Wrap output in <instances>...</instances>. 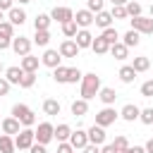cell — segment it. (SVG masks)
Instances as JSON below:
<instances>
[{
	"mask_svg": "<svg viewBox=\"0 0 153 153\" xmlns=\"http://www.w3.org/2000/svg\"><path fill=\"white\" fill-rule=\"evenodd\" d=\"M98 91H100V76L96 72L84 74L81 76V98L84 100H91V98L98 96Z\"/></svg>",
	"mask_w": 153,
	"mask_h": 153,
	"instance_id": "1",
	"label": "cell"
},
{
	"mask_svg": "<svg viewBox=\"0 0 153 153\" xmlns=\"http://www.w3.org/2000/svg\"><path fill=\"white\" fill-rule=\"evenodd\" d=\"M12 117H17L22 127H33V124H36L33 110H31L29 105H24V103H17V105L12 108Z\"/></svg>",
	"mask_w": 153,
	"mask_h": 153,
	"instance_id": "2",
	"label": "cell"
},
{
	"mask_svg": "<svg viewBox=\"0 0 153 153\" xmlns=\"http://www.w3.org/2000/svg\"><path fill=\"white\" fill-rule=\"evenodd\" d=\"M129 24H131V29L139 31L141 36H151V33H153V17H143V14H139V17H131Z\"/></svg>",
	"mask_w": 153,
	"mask_h": 153,
	"instance_id": "3",
	"label": "cell"
},
{
	"mask_svg": "<svg viewBox=\"0 0 153 153\" xmlns=\"http://www.w3.org/2000/svg\"><path fill=\"white\" fill-rule=\"evenodd\" d=\"M33 141H36V134H33V129H22L17 136H14V146L19 148V151H29L31 146H33Z\"/></svg>",
	"mask_w": 153,
	"mask_h": 153,
	"instance_id": "4",
	"label": "cell"
},
{
	"mask_svg": "<svg viewBox=\"0 0 153 153\" xmlns=\"http://www.w3.org/2000/svg\"><path fill=\"white\" fill-rule=\"evenodd\" d=\"M33 134H36V141L45 146V143H50V141L55 139V127H53L50 122H41V124H38V129H36Z\"/></svg>",
	"mask_w": 153,
	"mask_h": 153,
	"instance_id": "5",
	"label": "cell"
},
{
	"mask_svg": "<svg viewBox=\"0 0 153 153\" xmlns=\"http://www.w3.org/2000/svg\"><path fill=\"white\" fill-rule=\"evenodd\" d=\"M120 117V112L115 110V108H110V105H105L98 115H96V124H100V127H110V124H115V120Z\"/></svg>",
	"mask_w": 153,
	"mask_h": 153,
	"instance_id": "6",
	"label": "cell"
},
{
	"mask_svg": "<svg viewBox=\"0 0 153 153\" xmlns=\"http://www.w3.org/2000/svg\"><path fill=\"white\" fill-rule=\"evenodd\" d=\"M31 45H33V41L26 38V36H14V38H12V50H14L17 55H22V57L31 53Z\"/></svg>",
	"mask_w": 153,
	"mask_h": 153,
	"instance_id": "7",
	"label": "cell"
},
{
	"mask_svg": "<svg viewBox=\"0 0 153 153\" xmlns=\"http://www.w3.org/2000/svg\"><path fill=\"white\" fill-rule=\"evenodd\" d=\"M0 129H2V134H10V136H17L19 131H22V124H19V120L17 117H5L2 122H0Z\"/></svg>",
	"mask_w": 153,
	"mask_h": 153,
	"instance_id": "8",
	"label": "cell"
},
{
	"mask_svg": "<svg viewBox=\"0 0 153 153\" xmlns=\"http://www.w3.org/2000/svg\"><path fill=\"white\" fill-rule=\"evenodd\" d=\"M86 134H88V143H96V146H103V143H105V139H108L105 127H100V124H93Z\"/></svg>",
	"mask_w": 153,
	"mask_h": 153,
	"instance_id": "9",
	"label": "cell"
},
{
	"mask_svg": "<svg viewBox=\"0 0 153 153\" xmlns=\"http://www.w3.org/2000/svg\"><path fill=\"white\" fill-rule=\"evenodd\" d=\"M57 53H60L62 57H76V55H79V45L74 43V38H65V41L60 43Z\"/></svg>",
	"mask_w": 153,
	"mask_h": 153,
	"instance_id": "10",
	"label": "cell"
},
{
	"mask_svg": "<svg viewBox=\"0 0 153 153\" xmlns=\"http://www.w3.org/2000/svg\"><path fill=\"white\" fill-rule=\"evenodd\" d=\"M41 62H43L45 67H50V69H55V67H60V65H62V55H60L57 50H53V48H48V50L43 53V57H41Z\"/></svg>",
	"mask_w": 153,
	"mask_h": 153,
	"instance_id": "11",
	"label": "cell"
},
{
	"mask_svg": "<svg viewBox=\"0 0 153 153\" xmlns=\"http://www.w3.org/2000/svg\"><path fill=\"white\" fill-rule=\"evenodd\" d=\"M69 143H72V148H74V151H81V148L88 143V134H86L84 129L72 131V134H69Z\"/></svg>",
	"mask_w": 153,
	"mask_h": 153,
	"instance_id": "12",
	"label": "cell"
},
{
	"mask_svg": "<svg viewBox=\"0 0 153 153\" xmlns=\"http://www.w3.org/2000/svg\"><path fill=\"white\" fill-rule=\"evenodd\" d=\"M74 22H76L79 29H88V26L93 24V12H88V10H76V12H74Z\"/></svg>",
	"mask_w": 153,
	"mask_h": 153,
	"instance_id": "13",
	"label": "cell"
},
{
	"mask_svg": "<svg viewBox=\"0 0 153 153\" xmlns=\"http://www.w3.org/2000/svg\"><path fill=\"white\" fill-rule=\"evenodd\" d=\"M50 19H55V22L65 24V22L74 19V10H69V7H55V10L50 12Z\"/></svg>",
	"mask_w": 153,
	"mask_h": 153,
	"instance_id": "14",
	"label": "cell"
},
{
	"mask_svg": "<svg viewBox=\"0 0 153 153\" xmlns=\"http://www.w3.org/2000/svg\"><path fill=\"white\" fill-rule=\"evenodd\" d=\"M74 43L79 45V50H81V48H91V43H93L91 31H88V29H79L76 36H74Z\"/></svg>",
	"mask_w": 153,
	"mask_h": 153,
	"instance_id": "15",
	"label": "cell"
},
{
	"mask_svg": "<svg viewBox=\"0 0 153 153\" xmlns=\"http://www.w3.org/2000/svg\"><path fill=\"white\" fill-rule=\"evenodd\" d=\"M7 22H12L14 26H22L26 22V12L22 7H12V10H7Z\"/></svg>",
	"mask_w": 153,
	"mask_h": 153,
	"instance_id": "16",
	"label": "cell"
},
{
	"mask_svg": "<svg viewBox=\"0 0 153 153\" xmlns=\"http://www.w3.org/2000/svg\"><path fill=\"white\" fill-rule=\"evenodd\" d=\"M108 53H110V55H112L115 60H127V57H129V48H127V45H124L122 41H117V43H112Z\"/></svg>",
	"mask_w": 153,
	"mask_h": 153,
	"instance_id": "17",
	"label": "cell"
},
{
	"mask_svg": "<svg viewBox=\"0 0 153 153\" xmlns=\"http://www.w3.org/2000/svg\"><path fill=\"white\" fill-rule=\"evenodd\" d=\"M139 112H141V108H136L134 103H127V105L120 110V117L127 120V122H134V120H139Z\"/></svg>",
	"mask_w": 153,
	"mask_h": 153,
	"instance_id": "18",
	"label": "cell"
},
{
	"mask_svg": "<svg viewBox=\"0 0 153 153\" xmlns=\"http://www.w3.org/2000/svg\"><path fill=\"white\" fill-rule=\"evenodd\" d=\"M93 24H96V26H100V29H108V26L112 24V14H110V12H105V10H100V12H96V14H93Z\"/></svg>",
	"mask_w": 153,
	"mask_h": 153,
	"instance_id": "19",
	"label": "cell"
},
{
	"mask_svg": "<svg viewBox=\"0 0 153 153\" xmlns=\"http://www.w3.org/2000/svg\"><path fill=\"white\" fill-rule=\"evenodd\" d=\"M122 43H124L127 48H136V45L141 43V33H139V31H134V29H129V31L122 36Z\"/></svg>",
	"mask_w": 153,
	"mask_h": 153,
	"instance_id": "20",
	"label": "cell"
},
{
	"mask_svg": "<svg viewBox=\"0 0 153 153\" xmlns=\"http://www.w3.org/2000/svg\"><path fill=\"white\" fill-rule=\"evenodd\" d=\"M117 76H120V81H122V84H131V81L136 79V72H134V67H131V65H124V67H120Z\"/></svg>",
	"mask_w": 153,
	"mask_h": 153,
	"instance_id": "21",
	"label": "cell"
},
{
	"mask_svg": "<svg viewBox=\"0 0 153 153\" xmlns=\"http://www.w3.org/2000/svg\"><path fill=\"white\" fill-rule=\"evenodd\" d=\"M60 108H62V105H60V100H55V98H45V100H43V112L50 115V117H53V115H60Z\"/></svg>",
	"mask_w": 153,
	"mask_h": 153,
	"instance_id": "22",
	"label": "cell"
},
{
	"mask_svg": "<svg viewBox=\"0 0 153 153\" xmlns=\"http://www.w3.org/2000/svg\"><path fill=\"white\" fill-rule=\"evenodd\" d=\"M88 112V100L79 98V100H72V115L74 117H84Z\"/></svg>",
	"mask_w": 153,
	"mask_h": 153,
	"instance_id": "23",
	"label": "cell"
},
{
	"mask_svg": "<svg viewBox=\"0 0 153 153\" xmlns=\"http://www.w3.org/2000/svg\"><path fill=\"white\" fill-rule=\"evenodd\" d=\"M17 146H14V139L10 134H0V153H14Z\"/></svg>",
	"mask_w": 153,
	"mask_h": 153,
	"instance_id": "24",
	"label": "cell"
},
{
	"mask_svg": "<svg viewBox=\"0 0 153 153\" xmlns=\"http://www.w3.org/2000/svg\"><path fill=\"white\" fill-rule=\"evenodd\" d=\"M19 67H22L24 72H36V69H38V57H33V55L29 53V55L22 57V65H19Z\"/></svg>",
	"mask_w": 153,
	"mask_h": 153,
	"instance_id": "25",
	"label": "cell"
},
{
	"mask_svg": "<svg viewBox=\"0 0 153 153\" xmlns=\"http://www.w3.org/2000/svg\"><path fill=\"white\" fill-rule=\"evenodd\" d=\"M22 74H24V69H22V67H7V69H5V79H7L10 84H17V86H19Z\"/></svg>",
	"mask_w": 153,
	"mask_h": 153,
	"instance_id": "26",
	"label": "cell"
},
{
	"mask_svg": "<svg viewBox=\"0 0 153 153\" xmlns=\"http://www.w3.org/2000/svg\"><path fill=\"white\" fill-rule=\"evenodd\" d=\"M98 98L103 100V105H112V103H115V98H117V93H115V88H108V86L103 88V86H100Z\"/></svg>",
	"mask_w": 153,
	"mask_h": 153,
	"instance_id": "27",
	"label": "cell"
},
{
	"mask_svg": "<svg viewBox=\"0 0 153 153\" xmlns=\"http://www.w3.org/2000/svg\"><path fill=\"white\" fill-rule=\"evenodd\" d=\"M100 38L108 43V45H112V43H117L120 41V33H117V29H112V26H108V29H103V33H100Z\"/></svg>",
	"mask_w": 153,
	"mask_h": 153,
	"instance_id": "28",
	"label": "cell"
},
{
	"mask_svg": "<svg viewBox=\"0 0 153 153\" xmlns=\"http://www.w3.org/2000/svg\"><path fill=\"white\" fill-rule=\"evenodd\" d=\"M91 50H93L96 55H105V53L110 50V45H108L100 36H96V38H93V43H91Z\"/></svg>",
	"mask_w": 153,
	"mask_h": 153,
	"instance_id": "29",
	"label": "cell"
},
{
	"mask_svg": "<svg viewBox=\"0 0 153 153\" xmlns=\"http://www.w3.org/2000/svg\"><path fill=\"white\" fill-rule=\"evenodd\" d=\"M131 67H134V72H136V74H139V72H146V69L151 67V60H148L146 55H139V57H134Z\"/></svg>",
	"mask_w": 153,
	"mask_h": 153,
	"instance_id": "30",
	"label": "cell"
},
{
	"mask_svg": "<svg viewBox=\"0 0 153 153\" xmlns=\"http://www.w3.org/2000/svg\"><path fill=\"white\" fill-rule=\"evenodd\" d=\"M50 22H53V19H50V14H43V12H41V14H36V19H33V29H36V31L48 29V26H50Z\"/></svg>",
	"mask_w": 153,
	"mask_h": 153,
	"instance_id": "31",
	"label": "cell"
},
{
	"mask_svg": "<svg viewBox=\"0 0 153 153\" xmlns=\"http://www.w3.org/2000/svg\"><path fill=\"white\" fill-rule=\"evenodd\" d=\"M33 43H36V45H41V48H45V45L50 43V31H48V29H41V31H36V36H33Z\"/></svg>",
	"mask_w": 153,
	"mask_h": 153,
	"instance_id": "32",
	"label": "cell"
},
{
	"mask_svg": "<svg viewBox=\"0 0 153 153\" xmlns=\"http://www.w3.org/2000/svg\"><path fill=\"white\" fill-rule=\"evenodd\" d=\"M69 134H72V127L69 124H57L55 127V139L57 141H69Z\"/></svg>",
	"mask_w": 153,
	"mask_h": 153,
	"instance_id": "33",
	"label": "cell"
},
{
	"mask_svg": "<svg viewBox=\"0 0 153 153\" xmlns=\"http://www.w3.org/2000/svg\"><path fill=\"white\" fill-rule=\"evenodd\" d=\"M76 31H79V26H76V22H74V19H69V22H65V24H62V33H65L67 38H74V36H76Z\"/></svg>",
	"mask_w": 153,
	"mask_h": 153,
	"instance_id": "34",
	"label": "cell"
},
{
	"mask_svg": "<svg viewBox=\"0 0 153 153\" xmlns=\"http://www.w3.org/2000/svg\"><path fill=\"white\" fill-rule=\"evenodd\" d=\"M33 84H36V72H24L22 79H19V86L22 88H31Z\"/></svg>",
	"mask_w": 153,
	"mask_h": 153,
	"instance_id": "35",
	"label": "cell"
},
{
	"mask_svg": "<svg viewBox=\"0 0 153 153\" xmlns=\"http://www.w3.org/2000/svg\"><path fill=\"white\" fill-rule=\"evenodd\" d=\"M124 10H127L129 17H139V14H141V2H136V0H127Z\"/></svg>",
	"mask_w": 153,
	"mask_h": 153,
	"instance_id": "36",
	"label": "cell"
},
{
	"mask_svg": "<svg viewBox=\"0 0 153 153\" xmlns=\"http://www.w3.org/2000/svg\"><path fill=\"white\" fill-rule=\"evenodd\" d=\"M67 69H69V67H62V65L55 67V69H53V79H55L57 84H67Z\"/></svg>",
	"mask_w": 153,
	"mask_h": 153,
	"instance_id": "37",
	"label": "cell"
},
{
	"mask_svg": "<svg viewBox=\"0 0 153 153\" xmlns=\"http://www.w3.org/2000/svg\"><path fill=\"white\" fill-rule=\"evenodd\" d=\"M0 36H7V38H14V24L12 22H0Z\"/></svg>",
	"mask_w": 153,
	"mask_h": 153,
	"instance_id": "38",
	"label": "cell"
},
{
	"mask_svg": "<svg viewBox=\"0 0 153 153\" xmlns=\"http://www.w3.org/2000/svg\"><path fill=\"white\" fill-rule=\"evenodd\" d=\"M81 76H84V74H81L76 67H69V69H67V84H76V81H81Z\"/></svg>",
	"mask_w": 153,
	"mask_h": 153,
	"instance_id": "39",
	"label": "cell"
},
{
	"mask_svg": "<svg viewBox=\"0 0 153 153\" xmlns=\"http://www.w3.org/2000/svg\"><path fill=\"white\" fill-rule=\"evenodd\" d=\"M112 146H115V151H117V153H122V151L129 146V141H127V136H124V134H120V136H115Z\"/></svg>",
	"mask_w": 153,
	"mask_h": 153,
	"instance_id": "40",
	"label": "cell"
},
{
	"mask_svg": "<svg viewBox=\"0 0 153 153\" xmlns=\"http://www.w3.org/2000/svg\"><path fill=\"white\" fill-rule=\"evenodd\" d=\"M112 19H127L129 14H127V10H124V5H112Z\"/></svg>",
	"mask_w": 153,
	"mask_h": 153,
	"instance_id": "41",
	"label": "cell"
},
{
	"mask_svg": "<svg viewBox=\"0 0 153 153\" xmlns=\"http://www.w3.org/2000/svg\"><path fill=\"white\" fill-rule=\"evenodd\" d=\"M139 120H141L143 124H153V108H143V110L139 112Z\"/></svg>",
	"mask_w": 153,
	"mask_h": 153,
	"instance_id": "42",
	"label": "cell"
},
{
	"mask_svg": "<svg viewBox=\"0 0 153 153\" xmlns=\"http://www.w3.org/2000/svg\"><path fill=\"white\" fill-rule=\"evenodd\" d=\"M103 5H105V0H86V10H88V12H93V14H96V12H100V10H103Z\"/></svg>",
	"mask_w": 153,
	"mask_h": 153,
	"instance_id": "43",
	"label": "cell"
},
{
	"mask_svg": "<svg viewBox=\"0 0 153 153\" xmlns=\"http://www.w3.org/2000/svg\"><path fill=\"white\" fill-rule=\"evenodd\" d=\"M141 96L143 98H153V79H148V81L141 84Z\"/></svg>",
	"mask_w": 153,
	"mask_h": 153,
	"instance_id": "44",
	"label": "cell"
},
{
	"mask_svg": "<svg viewBox=\"0 0 153 153\" xmlns=\"http://www.w3.org/2000/svg\"><path fill=\"white\" fill-rule=\"evenodd\" d=\"M57 153H74L69 141H57Z\"/></svg>",
	"mask_w": 153,
	"mask_h": 153,
	"instance_id": "45",
	"label": "cell"
},
{
	"mask_svg": "<svg viewBox=\"0 0 153 153\" xmlns=\"http://www.w3.org/2000/svg\"><path fill=\"white\" fill-rule=\"evenodd\" d=\"M10 88H12V84H10L5 76H0V96H7V93H10Z\"/></svg>",
	"mask_w": 153,
	"mask_h": 153,
	"instance_id": "46",
	"label": "cell"
},
{
	"mask_svg": "<svg viewBox=\"0 0 153 153\" xmlns=\"http://www.w3.org/2000/svg\"><path fill=\"white\" fill-rule=\"evenodd\" d=\"M29 153H48V151H45V146H43V143H38V141H33V146L29 148Z\"/></svg>",
	"mask_w": 153,
	"mask_h": 153,
	"instance_id": "47",
	"label": "cell"
},
{
	"mask_svg": "<svg viewBox=\"0 0 153 153\" xmlns=\"http://www.w3.org/2000/svg\"><path fill=\"white\" fill-rule=\"evenodd\" d=\"M7 48H12V38L0 36V50H7Z\"/></svg>",
	"mask_w": 153,
	"mask_h": 153,
	"instance_id": "48",
	"label": "cell"
},
{
	"mask_svg": "<svg viewBox=\"0 0 153 153\" xmlns=\"http://www.w3.org/2000/svg\"><path fill=\"white\" fill-rule=\"evenodd\" d=\"M81 151H84V153H100V146H96V143H86Z\"/></svg>",
	"mask_w": 153,
	"mask_h": 153,
	"instance_id": "49",
	"label": "cell"
},
{
	"mask_svg": "<svg viewBox=\"0 0 153 153\" xmlns=\"http://www.w3.org/2000/svg\"><path fill=\"white\" fill-rule=\"evenodd\" d=\"M122 153H146V148L143 146H127Z\"/></svg>",
	"mask_w": 153,
	"mask_h": 153,
	"instance_id": "50",
	"label": "cell"
},
{
	"mask_svg": "<svg viewBox=\"0 0 153 153\" xmlns=\"http://www.w3.org/2000/svg\"><path fill=\"white\" fill-rule=\"evenodd\" d=\"M12 7H14V0H0V10H2V12L12 10Z\"/></svg>",
	"mask_w": 153,
	"mask_h": 153,
	"instance_id": "51",
	"label": "cell"
},
{
	"mask_svg": "<svg viewBox=\"0 0 153 153\" xmlns=\"http://www.w3.org/2000/svg\"><path fill=\"white\" fill-rule=\"evenodd\" d=\"M143 148H146V153H153V139H148V141H146V146H143Z\"/></svg>",
	"mask_w": 153,
	"mask_h": 153,
	"instance_id": "52",
	"label": "cell"
},
{
	"mask_svg": "<svg viewBox=\"0 0 153 153\" xmlns=\"http://www.w3.org/2000/svg\"><path fill=\"white\" fill-rule=\"evenodd\" d=\"M112 5H127V0H110Z\"/></svg>",
	"mask_w": 153,
	"mask_h": 153,
	"instance_id": "53",
	"label": "cell"
},
{
	"mask_svg": "<svg viewBox=\"0 0 153 153\" xmlns=\"http://www.w3.org/2000/svg\"><path fill=\"white\" fill-rule=\"evenodd\" d=\"M17 2H19V5H26V2H31V0H17Z\"/></svg>",
	"mask_w": 153,
	"mask_h": 153,
	"instance_id": "54",
	"label": "cell"
},
{
	"mask_svg": "<svg viewBox=\"0 0 153 153\" xmlns=\"http://www.w3.org/2000/svg\"><path fill=\"white\" fill-rule=\"evenodd\" d=\"M2 19H5V17H2V10H0V22H2Z\"/></svg>",
	"mask_w": 153,
	"mask_h": 153,
	"instance_id": "55",
	"label": "cell"
},
{
	"mask_svg": "<svg viewBox=\"0 0 153 153\" xmlns=\"http://www.w3.org/2000/svg\"><path fill=\"white\" fill-rule=\"evenodd\" d=\"M151 17H153V2H151Z\"/></svg>",
	"mask_w": 153,
	"mask_h": 153,
	"instance_id": "56",
	"label": "cell"
},
{
	"mask_svg": "<svg viewBox=\"0 0 153 153\" xmlns=\"http://www.w3.org/2000/svg\"><path fill=\"white\" fill-rule=\"evenodd\" d=\"M0 72H2V62H0Z\"/></svg>",
	"mask_w": 153,
	"mask_h": 153,
	"instance_id": "57",
	"label": "cell"
},
{
	"mask_svg": "<svg viewBox=\"0 0 153 153\" xmlns=\"http://www.w3.org/2000/svg\"><path fill=\"white\" fill-rule=\"evenodd\" d=\"M0 134H2V129H0Z\"/></svg>",
	"mask_w": 153,
	"mask_h": 153,
	"instance_id": "58",
	"label": "cell"
},
{
	"mask_svg": "<svg viewBox=\"0 0 153 153\" xmlns=\"http://www.w3.org/2000/svg\"><path fill=\"white\" fill-rule=\"evenodd\" d=\"M151 127H153V124H151Z\"/></svg>",
	"mask_w": 153,
	"mask_h": 153,
	"instance_id": "59",
	"label": "cell"
}]
</instances>
